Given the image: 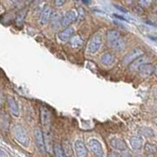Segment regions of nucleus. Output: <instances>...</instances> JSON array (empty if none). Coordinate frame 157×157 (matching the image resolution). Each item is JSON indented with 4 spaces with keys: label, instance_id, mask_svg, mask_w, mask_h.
Here are the masks:
<instances>
[{
    "label": "nucleus",
    "instance_id": "obj_1",
    "mask_svg": "<svg viewBox=\"0 0 157 157\" xmlns=\"http://www.w3.org/2000/svg\"><path fill=\"white\" fill-rule=\"evenodd\" d=\"M13 134H14V137L21 145H23L25 147H28L29 145V144H31V140H29L28 132L23 126H21V125L15 126L13 129Z\"/></svg>",
    "mask_w": 157,
    "mask_h": 157
},
{
    "label": "nucleus",
    "instance_id": "obj_2",
    "mask_svg": "<svg viewBox=\"0 0 157 157\" xmlns=\"http://www.w3.org/2000/svg\"><path fill=\"white\" fill-rule=\"evenodd\" d=\"M102 40H103V37H102L101 33H96L94 36L90 38V40L88 41L87 46H86V52L88 54H90V55L97 53L102 45Z\"/></svg>",
    "mask_w": 157,
    "mask_h": 157
},
{
    "label": "nucleus",
    "instance_id": "obj_3",
    "mask_svg": "<svg viewBox=\"0 0 157 157\" xmlns=\"http://www.w3.org/2000/svg\"><path fill=\"white\" fill-rule=\"evenodd\" d=\"M40 118H41V124L44 128V132H45V135L49 134V131H50V127H51V114L47 108L44 106L40 108Z\"/></svg>",
    "mask_w": 157,
    "mask_h": 157
},
{
    "label": "nucleus",
    "instance_id": "obj_4",
    "mask_svg": "<svg viewBox=\"0 0 157 157\" xmlns=\"http://www.w3.org/2000/svg\"><path fill=\"white\" fill-rule=\"evenodd\" d=\"M87 146L93 154L95 156H103L104 152H103V147L102 144H100V141L97 139H90L87 141Z\"/></svg>",
    "mask_w": 157,
    "mask_h": 157
},
{
    "label": "nucleus",
    "instance_id": "obj_5",
    "mask_svg": "<svg viewBox=\"0 0 157 157\" xmlns=\"http://www.w3.org/2000/svg\"><path fill=\"white\" fill-rule=\"evenodd\" d=\"M33 137H34V141H36V145L37 148L42 152L45 151V142H44L43 132L37 127L33 129Z\"/></svg>",
    "mask_w": 157,
    "mask_h": 157
},
{
    "label": "nucleus",
    "instance_id": "obj_6",
    "mask_svg": "<svg viewBox=\"0 0 157 157\" xmlns=\"http://www.w3.org/2000/svg\"><path fill=\"white\" fill-rule=\"evenodd\" d=\"M78 19V15L77 12L74 11V10H70L65 13V15L62 18V23H61V27L63 28H67L70 26L71 24H73L74 22Z\"/></svg>",
    "mask_w": 157,
    "mask_h": 157
},
{
    "label": "nucleus",
    "instance_id": "obj_7",
    "mask_svg": "<svg viewBox=\"0 0 157 157\" xmlns=\"http://www.w3.org/2000/svg\"><path fill=\"white\" fill-rule=\"evenodd\" d=\"M142 54H144V51H142L140 48H139V47L134 48L132 51H130L124 57V59H123V64H124V65H129L131 62H132L137 57L141 56Z\"/></svg>",
    "mask_w": 157,
    "mask_h": 157
},
{
    "label": "nucleus",
    "instance_id": "obj_8",
    "mask_svg": "<svg viewBox=\"0 0 157 157\" xmlns=\"http://www.w3.org/2000/svg\"><path fill=\"white\" fill-rule=\"evenodd\" d=\"M74 149H75L76 155L78 157H86L88 154L86 146L83 144V141L81 140H77L74 142Z\"/></svg>",
    "mask_w": 157,
    "mask_h": 157
},
{
    "label": "nucleus",
    "instance_id": "obj_9",
    "mask_svg": "<svg viewBox=\"0 0 157 157\" xmlns=\"http://www.w3.org/2000/svg\"><path fill=\"white\" fill-rule=\"evenodd\" d=\"M109 144L112 146V148H114L117 151H127V145L121 137H117V136L111 137Z\"/></svg>",
    "mask_w": 157,
    "mask_h": 157
},
{
    "label": "nucleus",
    "instance_id": "obj_10",
    "mask_svg": "<svg viewBox=\"0 0 157 157\" xmlns=\"http://www.w3.org/2000/svg\"><path fill=\"white\" fill-rule=\"evenodd\" d=\"M74 33H75V29H74L72 27H67L61 31L60 33H58L57 34V38L59 41L61 42H66L67 40H69L73 36Z\"/></svg>",
    "mask_w": 157,
    "mask_h": 157
},
{
    "label": "nucleus",
    "instance_id": "obj_11",
    "mask_svg": "<svg viewBox=\"0 0 157 157\" xmlns=\"http://www.w3.org/2000/svg\"><path fill=\"white\" fill-rule=\"evenodd\" d=\"M62 14L59 11H54L52 12L51 18H50V25H51V29H57L58 28L61 27V23H62Z\"/></svg>",
    "mask_w": 157,
    "mask_h": 157
},
{
    "label": "nucleus",
    "instance_id": "obj_12",
    "mask_svg": "<svg viewBox=\"0 0 157 157\" xmlns=\"http://www.w3.org/2000/svg\"><path fill=\"white\" fill-rule=\"evenodd\" d=\"M52 12L53 11L50 7H46L42 10V12L40 14V17H39V24H40L41 26H44V25H47L49 23Z\"/></svg>",
    "mask_w": 157,
    "mask_h": 157
},
{
    "label": "nucleus",
    "instance_id": "obj_13",
    "mask_svg": "<svg viewBox=\"0 0 157 157\" xmlns=\"http://www.w3.org/2000/svg\"><path fill=\"white\" fill-rule=\"evenodd\" d=\"M7 102H8L9 109H10V111H11L12 114L14 116H19L20 115V107H19V104L17 103L16 99H15L13 96L8 95Z\"/></svg>",
    "mask_w": 157,
    "mask_h": 157
},
{
    "label": "nucleus",
    "instance_id": "obj_14",
    "mask_svg": "<svg viewBox=\"0 0 157 157\" xmlns=\"http://www.w3.org/2000/svg\"><path fill=\"white\" fill-rule=\"evenodd\" d=\"M130 144L132 149L139 151L141 149L142 144H144V137L141 136H132L130 137Z\"/></svg>",
    "mask_w": 157,
    "mask_h": 157
},
{
    "label": "nucleus",
    "instance_id": "obj_15",
    "mask_svg": "<svg viewBox=\"0 0 157 157\" xmlns=\"http://www.w3.org/2000/svg\"><path fill=\"white\" fill-rule=\"evenodd\" d=\"M101 63L106 67L112 66L115 62V56L111 52H104L100 57Z\"/></svg>",
    "mask_w": 157,
    "mask_h": 157
},
{
    "label": "nucleus",
    "instance_id": "obj_16",
    "mask_svg": "<svg viewBox=\"0 0 157 157\" xmlns=\"http://www.w3.org/2000/svg\"><path fill=\"white\" fill-rule=\"evenodd\" d=\"M109 46H111L115 51H122L126 47V40L124 37L120 36L115 41H113L111 44H109Z\"/></svg>",
    "mask_w": 157,
    "mask_h": 157
},
{
    "label": "nucleus",
    "instance_id": "obj_17",
    "mask_svg": "<svg viewBox=\"0 0 157 157\" xmlns=\"http://www.w3.org/2000/svg\"><path fill=\"white\" fill-rule=\"evenodd\" d=\"M147 60V58L145 56H140V57H137L136 59H135L134 61L131 62L129 65V69H130V71H135L136 70V69H139L140 65H142V64H144Z\"/></svg>",
    "mask_w": 157,
    "mask_h": 157
},
{
    "label": "nucleus",
    "instance_id": "obj_18",
    "mask_svg": "<svg viewBox=\"0 0 157 157\" xmlns=\"http://www.w3.org/2000/svg\"><path fill=\"white\" fill-rule=\"evenodd\" d=\"M120 36H122L119 31H117V29H110V31L107 32V34H106L107 43L111 44L113 41H115L116 39H118Z\"/></svg>",
    "mask_w": 157,
    "mask_h": 157
},
{
    "label": "nucleus",
    "instance_id": "obj_19",
    "mask_svg": "<svg viewBox=\"0 0 157 157\" xmlns=\"http://www.w3.org/2000/svg\"><path fill=\"white\" fill-rule=\"evenodd\" d=\"M139 69H140L141 75L146 77V76L151 75V74L153 73L154 67L152 66L151 64H146V63H144V64H142V65H140Z\"/></svg>",
    "mask_w": 157,
    "mask_h": 157
},
{
    "label": "nucleus",
    "instance_id": "obj_20",
    "mask_svg": "<svg viewBox=\"0 0 157 157\" xmlns=\"http://www.w3.org/2000/svg\"><path fill=\"white\" fill-rule=\"evenodd\" d=\"M69 40H70V44L73 48L77 49V48H80L82 45V39L78 34H77V36H73Z\"/></svg>",
    "mask_w": 157,
    "mask_h": 157
},
{
    "label": "nucleus",
    "instance_id": "obj_21",
    "mask_svg": "<svg viewBox=\"0 0 157 157\" xmlns=\"http://www.w3.org/2000/svg\"><path fill=\"white\" fill-rule=\"evenodd\" d=\"M53 152L54 155L57 157H63L65 156V152H64L63 146L60 144H55L53 146Z\"/></svg>",
    "mask_w": 157,
    "mask_h": 157
},
{
    "label": "nucleus",
    "instance_id": "obj_22",
    "mask_svg": "<svg viewBox=\"0 0 157 157\" xmlns=\"http://www.w3.org/2000/svg\"><path fill=\"white\" fill-rule=\"evenodd\" d=\"M144 151L147 154H154L157 151V145L152 142H146L144 145Z\"/></svg>",
    "mask_w": 157,
    "mask_h": 157
},
{
    "label": "nucleus",
    "instance_id": "obj_23",
    "mask_svg": "<svg viewBox=\"0 0 157 157\" xmlns=\"http://www.w3.org/2000/svg\"><path fill=\"white\" fill-rule=\"evenodd\" d=\"M27 13H28L27 9H24V10H22V11L19 12V14L16 17V24L18 25V26H21V25L24 23L25 18H26V16H27Z\"/></svg>",
    "mask_w": 157,
    "mask_h": 157
},
{
    "label": "nucleus",
    "instance_id": "obj_24",
    "mask_svg": "<svg viewBox=\"0 0 157 157\" xmlns=\"http://www.w3.org/2000/svg\"><path fill=\"white\" fill-rule=\"evenodd\" d=\"M151 2H152V0H140V1H139L140 5V6H142V7L149 6V5L151 4Z\"/></svg>",
    "mask_w": 157,
    "mask_h": 157
},
{
    "label": "nucleus",
    "instance_id": "obj_25",
    "mask_svg": "<svg viewBox=\"0 0 157 157\" xmlns=\"http://www.w3.org/2000/svg\"><path fill=\"white\" fill-rule=\"evenodd\" d=\"M77 15H78V17H80V19H81V20L85 19V17H86V13H85V11H83V10H82V8H81V7L78 9Z\"/></svg>",
    "mask_w": 157,
    "mask_h": 157
},
{
    "label": "nucleus",
    "instance_id": "obj_26",
    "mask_svg": "<svg viewBox=\"0 0 157 157\" xmlns=\"http://www.w3.org/2000/svg\"><path fill=\"white\" fill-rule=\"evenodd\" d=\"M141 132H142V135H146V136H150V134H153V132H152V130L149 129V128H146V127L142 128Z\"/></svg>",
    "mask_w": 157,
    "mask_h": 157
},
{
    "label": "nucleus",
    "instance_id": "obj_27",
    "mask_svg": "<svg viewBox=\"0 0 157 157\" xmlns=\"http://www.w3.org/2000/svg\"><path fill=\"white\" fill-rule=\"evenodd\" d=\"M54 3L57 7H61L66 3V0H54Z\"/></svg>",
    "mask_w": 157,
    "mask_h": 157
},
{
    "label": "nucleus",
    "instance_id": "obj_28",
    "mask_svg": "<svg viewBox=\"0 0 157 157\" xmlns=\"http://www.w3.org/2000/svg\"><path fill=\"white\" fill-rule=\"evenodd\" d=\"M113 16H114L115 18H117V19H120V20H122V21H127V19L126 18H123L121 15H117V14H114L113 15Z\"/></svg>",
    "mask_w": 157,
    "mask_h": 157
},
{
    "label": "nucleus",
    "instance_id": "obj_29",
    "mask_svg": "<svg viewBox=\"0 0 157 157\" xmlns=\"http://www.w3.org/2000/svg\"><path fill=\"white\" fill-rule=\"evenodd\" d=\"M3 156H7V153H5L2 149H0V157H3Z\"/></svg>",
    "mask_w": 157,
    "mask_h": 157
},
{
    "label": "nucleus",
    "instance_id": "obj_30",
    "mask_svg": "<svg viewBox=\"0 0 157 157\" xmlns=\"http://www.w3.org/2000/svg\"><path fill=\"white\" fill-rule=\"evenodd\" d=\"M82 1L83 2V3H85V4H90V0H82Z\"/></svg>",
    "mask_w": 157,
    "mask_h": 157
},
{
    "label": "nucleus",
    "instance_id": "obj_31",
    "mask_svg": "<svg viewBox=\"0 0 157 157\" xmlns=\"http://www.w3.org/2000/svg\"><path fill=\"white\" fill-rule=\"evenodd\" d=\"M153 73L155 74V76L157 77V65H156V66L154 67V70H153Z\"/></svg>",
    "mask_w": 157,
    "mask_h": 157
},
{
    "label": "nucleus",
    "instance_id": "obj_32",
    "mask_svg": "<svg viewBox=\"0 0 157 157\" xmlns=\"http://www.w3.org/2000/svg\"><path fill=\"white\" fill-rule=\"evenodd\" d=\"M126 1H127V3H129V4H131V3H132V2H134V1H135V0H126Z\"/></svg>",
    "mask_w": 157,
    "mask_h": 157
},
{
    "label": "nucleus",
    "instance_id": "obj_33",
    "mask_svg": "<svg viewBox=\"0 0 157 157\" xmlns=\"http://www.w3.org/2000/svg\"><path fill=\"white\" fill-rule=\"evenodd\" d=\"M1 103H2V95H1V92H0V106H1Z\"/></svg>",
    "mask_w": 157,
    "mask_h": 157
},
{
    "label": "nucleus",
    "instance_id": "obj_34",
    "mask_svg": "<svg viewBox=\"0 0 157 157\" xmlns=\"http://www.w3.org/2000/svg\"><path fill=\"white\" fill-rule=\"evenodd\" d=\"M27 1H28L29 3H31V2H33V1H34V0H27Z\"/></svg>",
    "mask_w": 157,
    "mask_h": 157
},
{
    "label": "nucleus",
    "instance_id": "obj_35",
    "mask_svg": "<svg viewBox=\"0 0 157 157\" xmlns=\"http://www.w3.org/2000/svg\"><path fill=\"white\" fill-rule=\"evenodd\" d=\"M12 1H13V2H17V1H18V0H12Z\"/></svg>",
    "mask_w": 157,
    "mask_h": 157
},
{
    "label": "nucleus",
    "instance_id": "obj_36",
    "mask_svg": "<svg viewBox=\"0 0 157 157\" xmlns=\"http://www.w3.org/2000/svg\"><path fill=\"white\" fill-rule=\"evenodd\" d=\"M36 1H37V2H41V1H42V0H36Z\"/></svg>",
    "mask_w": 157,
    "mask_h": 157
},
{
    "label": "nucleus",
    "instance_id": "obj_37",
    "mask_svg": "<svg viewBox=\"0 0 157 157\" xmlns=\"http://www.w3.org/2000/svg\"><path fill=\"white\" fill-rule=\"evenodd\" d=\"M155 123H156V124H157V119H156V120H155Z\"/></svg>",
    "mask_w": 157,
    "mask_h": 157
}]
</instances>
